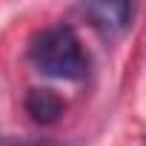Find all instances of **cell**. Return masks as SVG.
<instances>
[{"instance_id": "obj_1", "label": "cell", "mask_w": 146, "mask_h": 146, "mask_svg": "<svg viewBox=\"0 0 146 146\" xmlns=\"http://www.w3.org/2000/svg\"><path fill=\"white\" fill-rule=\"evenodd\" d=\"M29 57L43 75L57 80H80L89 72V57L78 32L63 23L37 32L29 46Z\"/></svg>"}, {"instance_id": "obj_2", "label": "cell", "mask_w": 146, "mask_h": 146, "mask_svg": "<svg viewBox=\"0 0 146 146\" xmlns=\"http://www.w3.org/2000/svg\"><path fill=\"white\" fill-rule=\"evenodd\" d=\"M80 15L98 32H103L109 37H117V35H123L132 26L135 9L126 0H95V3H83L80 6Z\"/></svg>"}, {"instance_id": "obj_3", "label": "cell", "mask_w": 146, "mask_h": 146, "mask_svg": "<svg viewBox=\"0 0 146 146\" xmlns=\"http://www.w3.org/2000/svg\"><path fill=\"white\" fill-rule=\"evenodd\" d=\"M23 106L32 115V120L35 123H43V126L57 123L60 115H63V109H66L63 106V98L57 92H52V89H29Z\"/></svg>"}, {"instance_id": "obj_4", "label": "cell", "mask_w": 146, "mask_h": 146, "mask_svg": "<svg viewBox=\"0 0 146 146\" xmlns=\"http://www.w3.org/2000/svg\"><path fill=\"white\" fill-rule=\"evenodd\" d=\"M0 146H57L49 140H0Z\"/></svg>"}]
</instances>
